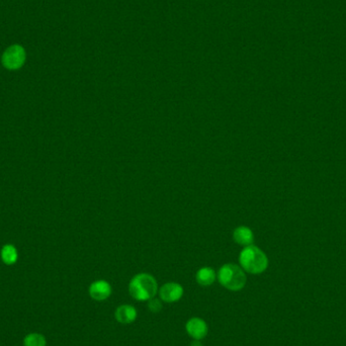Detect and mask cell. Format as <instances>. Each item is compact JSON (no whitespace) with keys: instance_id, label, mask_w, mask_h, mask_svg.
<instances>
[{"instance_id":"cell-8","label":"cell","mask_w":346,"mask_h":346,"mask_svg":"<svg viewBox=\"0 0 346 346\" xmlns=\"http://www.w3.org/2000/svg\"><path fill=\"white\" fill-rule=\"evenodd\" d=\"M137 316H138V312L136 308L128 304L119 306L114 313V317L117 321L121 324H126V325L135 322L137 319Z\"/></svg>"},{"instance_id":"cell-13","label":"cell","mask_w":346,"mask_h":346,"mask_svg":"<svg viewBox=\"0 0 346 346\" xmlns=\"http://www.w3.org/2000/svg\"><path fill=\"white\" fill-rule=\"evenodd\" d=\"M148 309L152 312V313H159L162 309V303L159 299L153 298L151 300L148 301Z\"/></svg>"},{"instance_id":"cell-6","label":"cell","mask_w":346,"mask_h":346,"mask_svg":"<svg viewBox=\"0 0 346 346\" xmlns=\"http://www.w3.org/2000/svg\"><path fill=\"white\" fill-rule=\"evenodd\" d=\"M159 297L165 303L178 302L183 296V287L177 282H167L159 289Z\"/></svg>"},{"instance_id":"cell-14","label":"cell","mask_w":346,"mask_h":346,"mask_svg":"<svg viewBox=\"0 0 346 346\" xmlns=\"http://www.w3.org/2000/svg\"><path fill=\"white\" fill-rule=\"evenodd\" d=\"M190 346H203V344H201L200 340H195V339H194V340L191 342Z\"/></svg>"},{"instance_id":"cell-4","label":"cell","mask_w":346,"mask_h":346,"mask_svg":"<svg viewBox=\"0 0 346 346\" xmlns=\"http://www.w3.org/2000/svg\"><path fill=\"white\" fill-rule=\"evenodd\" d=\"M2 65L8 70L19 69L25 61V51L20 45H12L7 48L1 58Z\"/></svg>"},{"instance_id":"cell-2","label":"cell","mask_w":346,"mask_h":346,"mask_svg":"<svg viewBox=\"0 0 346 346\" xmlns=\"http://www.w3.org/2000/svg\"><path fill=\"white\" fill-rule=\"evenodd\" d=\"M219 282L227 290L232 292L241 291L247 281L245 271L237 264H224L218 272Z\"/></svg>"},{"instance_id":"cell-3","label":"cell","mask_w":346,"mask_h":346,"mask_svg":"<svg viewBox=\"0 0 346 346\" xmlns=\"http://www.w3.org/2000/svg\"><path fill=\"white\" fill-rule=\"evenodd\" d=\"M239 262L243 270L251 274H260L268 266V260L265 253L253 245L246 246L241 251Z\"/></svg>"},{"instance_id":"cell-10","label":"cell","mask_w":346,"mask_h":346,"mask_svg":"<svg viewBox=\"0 0 346 346\" xmlns=\"http://www.w3.org/2000/svg\"><path fill=\"white\" fill-rule=\"evenodd\" d=\"M216 272L213 268L211 267H201L200 269L197 270L195 278L198 284L203 286H209L214 283L216 280Z\"/></svg>"},{"instance_id":"cell-11","label":"cell","mask_w":346,"mask_h":346,"mask_svg":"<svg viewBox=\"0 0 346 346\" xmlns=\"http://www.w3.org/2000/svg\"><path fill=\"white\" fill-rule=\"evenodd\" d=\"M1 258L5 264H13L17 260V251L12 245H5L1 249Z\"/></svg>"},{"instance_id":"cell-12","label":"cell","mask_w":346,"mask_h":346,"mask_svg":"<svg viewBox=\"0 0 346 346\" xmlns=\"http://www.w3.org/2000/svg\"><path fill=\"white\" fill-rule=\"evenodd\" d=\"M24 346H46V338L39 333H31L23 339Z\"/></svg>"},{"instance_id":"cell-1","label":"cell","mask_w":346,"mask_h":346,"mask_svg":"<svg viewBox=\"0 0 346 346\" xmlns=\"http://www.w3.org/2000/svg\"><path fill=\"white\" fill-rule=\"evenodd\" d=\"M158 291L157 280L149 273H138L129 283L131 297L139 302H148L155 298Z\"/></svg>"},{"instance_id":"cell-7","label":"cell","mask_w":346,"mask_h":346,"mask_svg":"<svg viewBox=\"0 0 346 346\" xmlns=\"http://www.w3.org/2000/svg\"><path fill=\"white\" fill-rule=\"evenodd\" d=\"M88 292H89V296L91 297V299L97 302H102L110 297L112 290L108 281L99 279V280L93 281L90 284Z\"/></svg>"},{"instance_id":"cell-5","label":"cell","mask_w":346,"mask_h":346,"mask_svg":"<svg viewBox=\"0 0 346 346\" xmlns=\"http://www.w3.org/2000/svg\"><path fill=\"white\" fill-rule=\"evenodd\" d=\"M185 330H186V333L192 339L201 340L203 338H205L207 336L208 331H209V327H208V324L206 323L205 320H203L201 318L193 317L186 322Z\"/></svg>"},{"instance_id":"cell-9","label":"cell","mask_w":346,"mask_h":346,"mask_svg":"<svg viewBox=\"0 0 346 346\" xmlns=\"http://www.w3.org/2000/svg\"><path fill=\"white\" fill-rule=\"evenodd\" d=\"M234 241L241 246H249L253 242V233L252 231L245 226H241L235 229L233 233Z\"/></svg>"}]
</instances>
